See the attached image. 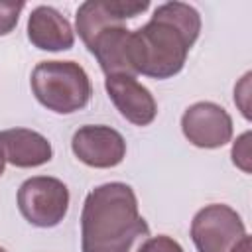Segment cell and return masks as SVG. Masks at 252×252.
I'll list each match as a JSON object with an SVG mask.
<instances>
[{"mask_svg": "<svg viewBox=\"0 0 252 252\" xmlns=\"http://www.w3.org/2000/svg\"><path fill=\"white\" fill-rule=\"evenodd\" d=\"M201 33L199 12L185 2H165L148 24L132 32V67L136 75L171 79L185 67L189 49Z\"/></svg>", "mask_w": 252, "mask_h": 252, "instance_id": "obj_1", "label": "cell"}, {"mask_svg": "<svg viewBox=\"0 0 252 252\" xmlns=\"http://www.w3.org/2000/svg\"><path fill=\"white\" fill-rule=\"evenodd\" d=\"M146 238L150 226L128 183H102L87 195L81 211L83 252H136Z\"/></svg>", "mask_w": 252, "mask_h": 252, "instance_id": "obj_2", "label": "cell"}, {"mask_svg": "<svg viewBox=\"0 0 252 252\" xmlns=\"http://www.w3.org/2000/svg\"><path fill=\"white\" fill-rule=\"evenodd\" d=\"M33 96L55 114L83 110L93 96L87 71L75 61H39L30 77Z\"/></svg>", "mask_w": 252, "mask_h": 252, "instance_id": "obj_3", "label": "cell"}, {"mask_svg": "<svg viewBox=\"0 0 252 252\" xmlns=\"http://www.w3.org/2000/svg\"><path fill=\"white\" fill-rule=\"evenodd\" d=\"M67 185L51 175H35L26 179L18 189V209L22 217L37 228L57 226L69 211Z\"/></svg>", "mask_w": 252, "mask_h": 252, "instance_id": "obj_4", "label": "cell"}, {"mask_svg": "<svg viewBox=\"0 0 252 252\" xmlns=\"http://www.w3.org/2000/svg\"><path fill=\"white\" fill-rule=\"evenodd\" d=\"M246 234L240 215L224 203L205 205L191 220V240L197 252H232Z\"/></svg>", "mask_w": 252, "mask_h": 252, "instance_id": "obj_5", "label": "cell"}, {"mask_svg": "<svg viewBox=\"0 0 252 252\" xmlns=\"http://www.w3.org/2000/svg\"><path fill=\"white\" fill-rule=\"evenodd\" d=\"M181 132L195 148L217 150L232 140V118L220 104L201 100L185 108Z\"/></svg>", "mask_w": 252, "mask_h": 252, "instance_id": "obj_6", "label": "cell"}, {"mask_svg": "<svg viewBox=\"0 0 252 252\" xmlns=\"http://www.w3.org/2000/svg\"><path fill=\"white\" fill-rule=\"evenodd\" d=\"M71 150L79 161L94 169H110L126 158L124 136L104 124L81 126L71 138Z\"/></svg>", "mask_w": 252, "mask_h": 252, "instance_id": "obj_7", "label": "cell"}, {"mask_svg": "<svg viewBox=\"0 0 252 252\" xmlns=\"http://www.w3.org/2000/svg\"><path fill=\"white\" fill-rule=\"evenodd\" d=\"M148 8V0H87L77 8L75 28L81 41L89 45L104 28L124 24L144 14Z\"/></svg>", "mask_w": 252, "mask_h": 252, "instance_id": "obj_8", "label": "cell"}, {"mask_svg": "<svg viewBox=\"0 0 252 252\" xmlns=\"http://www.w3.org/2000/svg\"><path fill=\"white\" fill-rule=\"evenodd\" d=\"M104 89L116 110L134 126H148L158 116V102L148 87L136 77L112 75L104 79Z\"/></svg>", "mask_w": 252, "mask_h": 252, "instance_id": "obj_9", "label": "cell"}, {"mask_svg": "<svg viewBox=\"0 0 252 252\" xmlns=\"http://www.w3.org/2000/svg\"><path fill=\"white\" fill-rule=\"evenodd\" d=\"M87 49L96 57L102 73L106 77L112 75H130L136 77L132 67V30L124 24L104 28L94 39L87 45Z\"/></svg>", "mask_w": 252, "mask_h": 252, "instance_id": "obj_10", "label": "cell"}, {"mask_svg": "<svg viewBox=\"0 0 252 252\" xmlns=\"http://www.w3.org/2000/svg\"><path fill=\"white\" fill-rule=\"evenodd\" d=\"M28 39L41 51H67L75 45V32L59 10L35 6L28 18Z\"/></svg>", "mask_w": 252, "mask_h": 252, "instance_id": "obj_11", "label": "cell"}, {"mask_svg": "<svg viewBox=\"0 0 252 252\" xmlns=\"http://www.w3.org/2000/svg\"><path fill=\"white\" fill-rule=\"evenodd\" d=\"M0 150L4 159L14 167H39L53 158L49 140L30 128H8L0 130Z\"/></svg>", "mask_w": 252, "mask_h": 252, "instance_id": "obj_12", "label": "cell"}, {"mask_svg": "<svg viewBox=\"0 0 252 252\" xmlns=\"http://www.w3.org/2000/svg\"><path fill=\"white\" fill-rule=\"evenodd\" d=\"M24 6H26L24 2H10V0L0 2V35H8L14 32Z\"/></svg>", "mask_w": 252, "mask_h": 252, "instance_id": "obj_13", "label": "cell"}, {"mask_svg": "<svg viewBox=\"0 0 252 252\" xmlns=\"http://www.w3.org/2000/svg\"><path fill=\"white\" fill-rule=\"evenodd\" d=\"M230 156H232V163L238 169H242L244 173L252 171V167H250V159H252L250 158V132H244L234 140Z\"/></svg>", "mask_w": 252, "mask_h": 252, "instance_id": "obj_14", "label": "cell"}, {"mask_svg": "<svg viewBox=\"0 0 252 252\" xmlns=\"http://www.w3.org/2000/svg\"><path fill=\"white\" fill-rule=\"evenodd\" d=\"M136 252H185L177 240H173L167 234H158L152 238H146Z\"/></svg>", "mask_w": 252, "mask_h": 252, "instance_id": "obj_15", "label": "cell"}, {"mask_svg": "<svg viewBox=\"0 0 252 252\" xmlns=\"http://www.w3.org/2000/svg\"><path fill=\"white\" fill-rule=\"evenodd\" d=\"M250 73H246L240 83L234 87V104L240 108L242 116L246 120H250Z\"/></svg>", "mask_w": 252, "mask_h": 252, "instance_id": "obj_16", "label": "cell"}, {"mask_svg": "<svg viewBox=\"0 0 252 252\" xmlns=\"http://www.w3.org/2000/svg\"><path fill=\"white\" fill-rule=\"evenodd\" d=\"M232 252H250V236L246 234V236L232 248Z\"/></svg>", "mask_w": 252, "mask_h": 252, "instance_id": "obj_17", "label": "cell"}, {"mask_svg": "<svg viewBox=\"0 0 252 252\" xmlns=\"http://www.w3.org/2000/svg\"><path fill=\"white\" fill-rule=\"evenodd\" d=\"M4 167H6V159H4V154H2V150H0V177H2V173H4Z\"/></svg>", "mask_w": 252, "mask_h": 252, "instance_id": "obj_18", "label": "cell"}, {"mask_svg": "<svg viewBox=\"0 0 252 252\" xmlns=\"http://www.w3.org/2000/svg\"><path fill=\"white\" fill-rule=\"evenodd\" d=\"M0 252H8V250H6V248H4V246H0Z\"/></svg>", "mask_w": 252, "mask_h": 252, "instance_id": "obj_19", "label": "cell"}]
</instances>
